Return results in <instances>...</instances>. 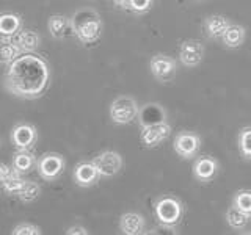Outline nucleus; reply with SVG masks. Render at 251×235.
I'll return each mask as SVG.
<instances>
[{
  "label": "nucleus",
  "instance_id": "obj_1",
  "mask_svg": "<svg viewBox=\"0 0 251 235\" xmlns=\"http://www.w3.org/2000/svg\"><path fill=\"white\" fill-rule=\"evenodd\" d=\"M50 85V68L33 52H24L13 60L5 72V88L22 99H38Z\"/></svg>",
  "mask_w": 251,
  "mask_h": 235
},
{
  "label": "nucleus",
  "instance_id": "obj_2",
  "mask_svg": "<svg viewBox=\"0 0 251 235\" xmlns=\"http://www.w3.org/2000/svg\"><path fill=\"white\" fill-rule=\"evenodd\" d=\"M71 31L77 36V39L83 44L96 43L102 35V24L100 16L93 8H80L71 16Z\"/></svg>",
  "mask_w": 251,
  "mask_h": 235
},
{
  "label": "nucleus",
  "instance_id": "obj_3",
  "mask_svg": "<svg viewBox=\"0 0 251 235\" xmlns=\"http://www.w3.org/2000/svg\"><path fill=\"white\" fill-rule=\"evenodd\" d=\"M184 202L175 194H162L154 201V216L162 229H177L184 218Z\"/></svg>",
  "mask_w": 251,
  "mask_h": 235
},
{
  "label": "nucleus",
  "instance_id": "obj_4",
  "mask_svg": "<svg viewBox=\"0 0 251 235\" xmlns=\"http://www.w3.org/2000/svg\"><path fill=\"white\" fill-rule=\"evenodd\" d=\"M108 113L115 124L126 125L137 119L140 113V107L132 96H118L110 104Z\"/></svg>",
  "mask_w": 251,
  "mask_h": 235
},
{
  "label": "nucleus",
  "instance_id": "obj_5",
  "mask_svg": "<svg viewBox=\"0 0 251 235\" xmlns=\"http://www.w3.org/2000/svg\"><path fill=\"white\" fill-rule=\"evenodd\" d=\"M201 144H202L201 137L196 132L180 130L175 137V141H173V149H175V152L180 159L192 160L201 151Z\"/></svg>",
  "mask_w": 251,
  "mask_h": 235
},
{
  "label": "nucleus",
  "instance_id": "obj_6",
  "mask_svg": "<svg viewBox=\"0 0 251 235\" xmlns=\"http://www.w3.org/2000/svg\"><path fill=\"white\" fill-rule=\"evenodd\" d=\"M149 70L152 77L160 83L171 82L176 75L177 70V61L165 53H155L149 60Z\"/></svg>",
  "mask_w": 251,
  "mask_h": 235
},
{
  "label": "nucleus",
  "instance_id": "obj_7",
  "mask_svg": "<svg viewBox=\"0 0 251 235\" xmlns=\"http://www.w3.org/2000/svg\"><path fill=\"white\" fill-rule=\"evenodd\" d=\"M204 55H206V46L200 39H185L180 43L179 47V61L185 68H196L200 66Z\"/></svg>",
  "mask_w": 251,
  "mask_h": 235
},
{
  "label": "nucleus",
  "instance_id": "obj_8",
  "mask_svg": "<svg viewBox=\"0 0 251 235\" xmlns=\"http://www.w3.org/2000/svg\"><path fill=\"white\" fill-rule=\"evenodd\" d=\"M100 177H113L123 168V157L115 151H104L93 159Z\"/></svg>",
  "mask_w": 251,
  "mask_h": 235
},
{
  "label": "nucleus",
  "instance_id": "obj_9",
  "mask_svg": "<svg viewBox=\"0 0 251 235\" xmlns=\"http://www.w3.org/2000/svg\"><path fill=\"white\" fill-rule=\"evenodd\" d=\"M170 135H171V125L168 122H159L154 125H148V127L141 130L140 141L145 147L152 149L160 146Z\"/></svg>",
  "mask_w": 251,
  "mask_h": 235
},
{
  "label": "nucleus",
  "instance_id": "obj_10",
  "mask_svg": "<svg viewBox=\"0 0 251 235\" xmlns=\"http://www.w3.org/2000/svg\"><path fill=\"white\" fill-rule=\"evenodd\" d=\"M218 169H220V164L214 157L201 155L195 160L192 172H193V177L198 180V182L207 184V182H212V180L217 177Z\"/></svg>",
  "mask_w": 251,
  "mask_h": 235
},
{
  "label": "nucleus",
  "instance_id": "obj_11",
  "mask_svg": "<svg viewBox=\"0 0 251 235\" xmlns=\"http://www.w3.org/2000/svg\"><path fill=\"white\" fill-rule=\"evenodd\" d=\"M65 169V159L58 154H44L38 162L39 176L46 180H55Z\"/></svg>",
  "mask_w": 251,
  "mask_h": 235
},
{
  "label": "nucleus",
  "instance_id": "obj_12",
  "mask_svg": "<svg viewBox=\"0 0 251 235\" xmlns=\"http://www.w3.org/2000/svg\"><path fill=\"white\" fill-rule=\"evenodd\" d=\"M137 119H138L140 127L145 129L148 125L167 122V112H165V108L160 104H152V102H149V104L140 108Z\"/></svg>",
  "mask_w": 251,
  "mask_h": 235
},
{
  "label": "nucleus",
  "instance_id": "obj_13",
  "mask_svg": "<svg viewBox=\"0 0 251 235\" xmlns=\"http://www.w3.org/2000/svg\"><path fill=\"white\" fill-rule=\"evenodd\" d=\"M146 219L138 212H126L120 218V231L124 235H141L145 234Z\"/></svg>",
  "mask_w": 251,
  "mask_h": 235
},
{
  "label": "nucleus",
  "instance_id": "obj_14",
  "mask_svg": "<svg viewBox=\"0 0 251 235\" xmlns=\"http://www.w3.org/2000/svg\"><path fill=\"white\" fill-rule=\"evenodd\" d=\"M100 174L96 164L91 162H80L74 169V180L78 187H91L99 180Z\"/></svg>",
  "mask_w": 251,
  "mask_h": 235
},
{
  "label": "nucleus",
  "instance_id": "obj_15",
  "mask_svg": "<svg viewBox=\"0 0 251 235\" xmlns=\"http://www.w3.org/2000/svg\"><path fill=\"white\" fill-rule=\"evenodd\" d=\"M231 21L223 14H210L202 22V30L210 39H222L226 28L231 25Z\"/></svg>",
  "mask_w": 251,
  "mask_h": 235
},
{
  "label": "nucleus",
  "instance_id": "obj_16",
  "mask_svg": "<svg viewBox=\"0 0 251 235\" xmlns=\"http://www.w3.org/2000/svg\"><path fill=\"white\" fill-rule=\"evenodd\" d=\"M11 138H13V143L18 147L27 149L35 143L36 129L30 124H19L14 127V130L11 133Z\"/></svg>",
  "mask_w": 251,
  "mask_h": 235
},
{
  "label": "nucleus",
  "instance_id": "obj_17",
  "mask_svg": "<svg viewBox=\"0 0 251 235\" xmlns=\"http://www.w3.org/2000/svg\"><path fill=\"white\" fill-rule=\"evenodd\" d=\"M245 38H247V28L240 25V24H231L222 36V43L227 49H237V47L243 46Z\"/></svg>",
  "mask_w": 251,
  "mask_h": 235
},
{
  "label": "nucleus",
  "instance_id": "obj_18",
  "mask_svg": "<svg viewBox=\"0 0 251 235\" xmlns=\"http://www.w3.org/2000/svg\"><path fill=\"white\" fill-rule=\"evenodd\" d=\"M14 41L22 49V52H35L38 49L41 38L33 30H19L14 36Z\"/></svg>",
  "mask_w": 251,
  "mask_h": 235
},
{
  "label": "nucleus",
  "instance_id": "obj_19",
  "mask_svg": "<svg viewBox=\"0 0 251 235\" xmlns=\"http://www.w3.org/2000/svg\"><path fill=\"white\" fill-rule=\"evenodd\" d=\"M22 49L18 46V43L11 38H3L0 39V63H5V65H10L13 60H16L22 55Z\"/></svg>",
  "mask_w": 251,
  "mask_h": 235
},
{
  "label": "nucleus",
  "instance_id": "obj_20",
  "mask_svg": "<svg viewBox=\"0 0 251 235\" xmlns=\"http://www.w3.org/2000/svg\"><path fill=\"white\" fill-rule=\"evenodd\" d=\"M21 30V19L19 16L13 13H3L0 14V35L5 38H13L18 35Z\"/></svg>",
  "mask_w": 251,
  "mask_h": 235
},
{
  "label": "nucleus",
  "instance_id": "obj_21",
  "mask_svg": "<svg viewBox=\"0 0 251 235\" xmlns=\"http://www.w3.org/2000/svg\"><path fill=\"white\" fill-rule=\"evenodd\" d=\"M47 27L50 30V35L57 39H61L68 35V31L71 30V21L65 18L63 14H53L50 16L49 22H47Z\"/></svg>",
  "mask_w": 251,
  "mask_h": 235
},
{
  "label": "nucleus",
  "instance_id": "obj_22",
  "mask_svg": "<svg viewBox=\"0 0 251 235\" xmlns=\"http://www.w3.org/2000/svg\"><path fill=\"white\" fill-rule=\"evenodd\" d=\"M225 218H226V223L229 224V227H232L234 231H242V229H245V227H247L248 219L251 216L247 215V213H243V212L239 210L237 207L231 206L229 209L226 210Z\"/></svg>",
  "mask_w": 251,
  "mask_h": 235
},
{
  "label": "nucleus",
  "instance_id": "obj_23",
  "mask_svg": "<svg viewBox=\"0 0 251 235\" xmlns=\"http://www.w3.org/2000/svg\"><path fill=\"white\" fill-rule=\"evenodd\" d=\"M237 147L242 159L251 162V125L240 129L237 135Z\"/></svg>",
  "mask_w": 251,
  "mask_h": 235
},
{
  "label": "nucleus",
  "instance_id": "obj_24",
  "mask_svg": "<svg viewBox=\"0 0 251 235\" xmlns=\"http://www.w3.org/2000/svg\"><path fill=\"white\" fill-rule=\"evenodd\" d=\"M232 206L251 216V190H239L232 196Z\"/></svg>",
  "mask_w": 251,
  "mask_h": 235
},
{
  "label": "nucleus",
  "instance_id": "obj_25",
  "mask_svg": "<svg viewBox=\"0 0 251 235\" xmlns=\"http://www.w3.org/2000/svg\"><path fill=\"white\" fill-rule=\"evenodd\" d=\"M39 193H41V188H39L38 184L30 182V180H25V184H24L22 190L19 191L18 196H19V199L22 202H33L39 196Z\"/></svg>",
  "mask_w": 251,
  "mask_h": 235
},
{
  "label": "nucleus",
  "instance_id": "obj_26",
  "mask_svg": "<svg viewBox=\"0 0 251 235\" xmlns=\"http://www.w3.org/2000/svg\"><path fill=\"white\" fill-rule=\"evenodd\" d=\"M14 169L18 172H25V171H30L33 168L35 164V157L31 155L30 152H19L18 155L14 157Z\"/></svg>",
  "mask_w": 251,
  "mask_h": 235
},
{
  "label": "nucleus",
  "instance_id": "obj_27",
  "mask_svg": "<svg viewBox=\"0 0 251 235\" xmlns=\"http://www.w3.org/2000/svg\"><path fill=\"white\" fill-rule=\"evenodd\" d=\"M24 184H25V180H24L18 172H13V174L2 184V187L8 194H19Z\"/></svg>",
  "mask_w": 251,
  "mask_h": 235
},
{
  "label": "nucleus",
  "instance_id": "obj_28",
  "mask_svg": "<svg viewBox=\"0 0 251 235\" xmlns=\"http://www.w3.org/2000/svg\"><path fill=\"white\" fill-rule=\"evenodd\" d=\"M152 5H154V0H129L127 10H130L133 14L141 16L151 10Z\"/></svg>",
  "mask_w": 251,
  "mask_h": 235
},
{
  "label": "nucleus",
  "instance_id": "obj_29",
  "mask_svg": "<svg viewBox=\"0 0 251 235\" xmlns=\"http://www.w3.org/2000/svg\"><path fill=\"white\" fill-rule=\"evenodd\" d=\"M14 235H39L41 234V229L35 224H30V223H21L18 224L13 229Z\"/></svg>",
  "mask_w": 251,
  "mask_h": 235
},
{
  "label": "nucleus",
  "instance_id": "obj_30",
  "mask_svg": "<svg viewBox=\"0 0 251 235\" xmlns=\"http://www.w3.org/2000/svg\"><path fill=\"white\" fill-rule=\"evenodd\" d=\"M13 172H14V171H11V168L8 166V164L0 163V185H2V184L5 182V180L13 174Z\"/></svg>",
  "mask_w": 251,
  "mask_h": 235
},
{
  "label": "nucleus",
  "instance_id": "obj_31",
  "mask_svg": "<svg viewBox=\"0 0 251 235\" xmlns=\"http://www.w3.org/2000/svg\"><path fill=\"white\" fill-rule=\"evenodd\" d=\"M68 235H88V231H86V227L83 226H71L69 229L66 231Z\"/></svg>",
  "mask_w": 251,
  "mask_h": 235
},
{
  "label": "nucleus",
  "instance_id": "obj_32",
  "mask_svg": "<svg viewBox=\"0 0 251 235\" xmlns=\"http://www.w3.org/2000/svg\"><path fill=\"white\" fill-rule=\"evenodd\" d=\"M110 2H113L116 6H120V8H126V10H127V5H129V0H110Z\"/></svg>",
  "mask_w": 251,
  "mask_h": 235
},
{
  "label": "nucleus",
  "instance_id": "obj_33",
  "mask_svg": "<svg viewBox=\"0 0 251 235\" xmlns=\"http://www.w3.org/2000/svg\"><path fill=\"white\" fill-rule=\"evenodd\" d=\"M196 2H202V0H196Z\"/></svg>",
  "mask_w": 251,
  "mask_h": 235
}]
</instances>
